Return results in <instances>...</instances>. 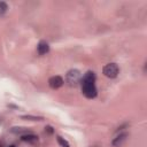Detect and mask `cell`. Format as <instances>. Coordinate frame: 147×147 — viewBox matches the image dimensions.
Wrapping results in <instances>:
<instances>
[{
    "instance_id": "5bb4252c",
    "label": "cell",
    "mask_w": 147,
    "mask_h": 147,
    "mask_svg": "<svg viewBox=\"0 0 147 147\" xmlns=\"http://www.w3.org/2000/svg\"><path fill=\"white\" fill-rule=\"evenodd\" d=\"M0 147H1V146H0Z\"/></svg>"
},
{
    "instance_id": "6da1fadb",
    "label": "cell",
    "mask_w": 147,
    "mask_h": 147,
    "mask_svg": "<svg viewBox=\"0 0 147 147\" xmlns=\"http://www.w3.org/2000/svg\"><path fill=\"white\" fill-rule=\"evenodd\" d=\"M80 84H82V92L86 98L93 99L96 96L95 75L93 71H87L80 79Z\"/></svg>"
},
{
    "instance_id": "9c48e42d",
    "label": "cell",
    "mask_w": 147,
    "mask_h": 147,
    "mask_svg": "<svg viewBox=\"0 0 147 147\" xmlns=\"http://www.w3.org/2000/svg\"><path fill=\"white\" fill-rule=\"evenodd\" d=\"M56 140H57V142H59V145H60L61 147H70L69 142H68L64 138H62V137L57 136V137H56Z\"/></svg>"
},
{
    "instance_id": "7a4b0ae2",
    "label": "cell",
    "mask_w": 147,
    "mask_h": 147,
    "mask_svg": "<svg viewBox=\"0 0 147 147\" xmlns=\"http://www.w3.org/2000/svg\"><path fill=\"white\" fill-rule=\"evenodd\" d=\"M80 79H82V74L77 69H70L65 75V82L68 83L69 86H74V87L77 86L80 83Z\"/></svg>"
},
{
    "instance_id": "3957f363",
    "label": "cell",
    "mask_w": 147,
    "mask_h": 147,
    "mask_svg": "<svg viewBox=\"0 0 147 147\" xmlns=\"http://www.w3.org/2000/svg\"><path fill=\"white\" fill-rule=\"evenodd\" d=\"M118 65L116 63H108L103 67L102 71H103V75L108 78H115L117 77L118 75Z\"/></svg>"
},
{
    "instance_id": "52a82bcc",
    "label": "cell",
    "mask_w": 147,
    "mask_h": 147,
    "mask_svg": "<svg viewBox=\"0 0 147 147\" xmlns=\"http://www.w3.org/2000/svg\"><path fill=\"white\" fill-rule=\"evenodd\" d=\"M21 139L23 141H25V142H29V144H36V142H38V137L34 136V134H32L31 132L21 136Z\"/></svg>"
},
{
    "instance_id": "5b68a950",
    "label": "cell",
    "mask_w": 147,
    "mask_h": 147,
    "mask_svg": "<svg viewBox=\"0 0 147 147\" xmlns=\"http://www.w3.org/2000/svg\"><path fill=\"white\" fill-rule=\"evenodd\" d=\"M126 138H127V133H119L116 138L113 139L111 144H113L114 147H119V146H122L124 144V141L126 140Z\"/></svg>"
},
{
    "instance_id": "7c38bea8",
    "label": "cell",
    "mask_w": 147,
    "mask_h": 147,
    "mask_svg": "<svg viewBox=\"0 0 147 147\" xmlns=\"http://www.w3.org/2000/svg\"><path fill=\"white\" fill-rule=\"evenodd\" d=\"M45 129H46V131H48V133H53V129H52V126L48 125V126H46Z\"/></svg>"
},
{
    "instance_id": "ba28073f",
    "label": "cell",
    "mask_w": 147,
    "mask_h": 147,
    "mask_svg": "<svg viewBox=\"0 0 147 147\" xmlns=\"http://www.w3.org/2000/svg\"><path fill=\"white\" fill-rule=\"evenodd\" d=\"M11 132L13 133H20V134H26V133H30V131L28 130V129H25V127H13L11 129Z\"/></svg>"
},
{
    "instance_id": "4fadbf2b",
    "label": "cell",
    "mask_w": 147,
    "mask_h": 147,
    "mask_svg": "<svg viewBox=\"0 0 147 147\" xmlns=\"http://www.w3.org/2000/svg\"><path fill=\"white\" fill-rule=\"evenodd\" d=\"M9 147H15V146H14V145H10V146H9Z\"/></svg>"
},
{
    "instance_id": "8992f818",
    "label": "cell",
    "mask_w": 147,
    "mask_h": 147,
    "mask_svg": "<svg viewBox=\"0 0 147 147\" xmlns=\"http://www.w3.org/2000/svg\"><path fill=\"white\" fill-rule=\"evenodd\" d=\"M37 51H38V54H39V55H44V54L48 53L49 46H48V44H47L46 41L41 40V41H39V44H38V46H37Z\"/></svg>"
},
{
    "instance_id": "8fae6325",
    "label": "cell",
    "mask_w": 147,
    "mask_h": 147,
    "mask_svg": "<svg viewBox=\"0 0 147 147\" xmlns=\"http://www.w3.org/2000/svg\"><path fill=\"white\" fill-rule=\"evenodd\" d=\"M22 118H24V119H32V121H42L44 118L42 117H36V116H30V115H25V116H21Z\"/></svg>"
},
{
    "instance_id": "30bf717a",
    "label": "cell",
    "mask_w": 147,
    "mask_h": 147,
    "mask_svg": "<svg viewBox=\"0 0 147 147\" xmlns=\"http://www.w3.org/2000/svg\"><path fill=\"white\" fill-rule=\"evenodd\" d=\"M7 9H8L7 3H6V2H3V1H0V15L5 14V13L7 11Z\"/></svg>"
},
{
    "instance_id": "277c9868",
    "label": "cell",
    "mask_w": 147,
    "mask_h": 147,
    "mask_svg": "<svg viewBox=\"0 0 147 147\" xmlns=\"http://www.w3.org/2000/svg\"><path fill=\"white\" fill-rule=\"evenodd\" d=\"M63 78L62 77H60V76H53V77H51L49 79H48V85L52 87V88H59V87H61L62 85H63Z\"/></svg>"
}]
</instances>
